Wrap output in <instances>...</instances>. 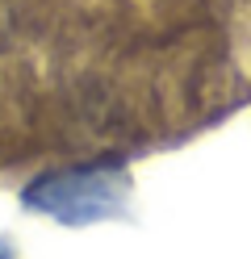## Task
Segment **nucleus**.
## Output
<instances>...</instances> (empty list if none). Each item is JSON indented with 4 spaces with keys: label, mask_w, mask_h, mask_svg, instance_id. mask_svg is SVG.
<instances>
[{
    "label": "nucleus",
    "mask_w": 251,
    "mask_h": 259,
    "mask_svg": "<svg viewBox=\"0 0 251 259\" xmlns=\"http://www.w3.org/2000/svg\"><path fill=\"white\" fill-rule=\"evenodd\" d=\"M5 38H9V9L0 5V42H5Z\"/></svg>",
    "instance_id": "nucleus-1"
}]
</instances>
